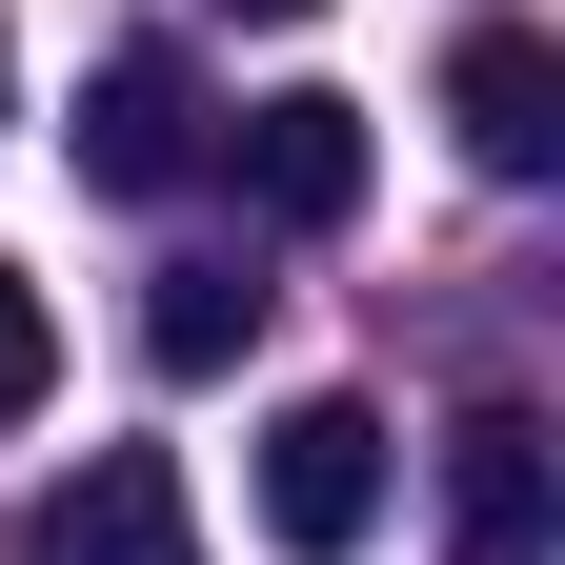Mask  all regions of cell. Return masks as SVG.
Listing matches in <instances>:
<instances>
[{"instance_id":"1","label":"cell","mask_w":565,"mask_h":565,"mask_svg":"<svg viewBox=\"0 0 565 565\" xmlns=\"http://www.w3.org/2000/svg\"><path fill=\"white\" fill-rule=\"evenodd\" d=\"M384 404L364 384H303V404H282L263 424V545L282 565H364V525H384Z\"/></svg>"},{"instance_id":"2","label":"cell","mask_w":565,"mask_h":565,"mask_svg":"<svg viewBox=\"0 0 565 565\" xmlns=\"http://www.w3.org/2000/svg\"><path fill=\"white\" fill-rule=\"evenodd\" d=\"M223 162H243V202H263L282 243H323V223H364V162H384V141H364L343 82H282V102L223 121Z\"/></svg>"},{"instance_id":"3","label":"cell","mask_w":565,"mask_h":565,"mask_svg":"<svg viewBox=\"0 0 565 565\" xmlns=\"http://www.w3.org/2000/svg\"><path fill=\"white\" fill-rule=\"evenodd\" d=\"M565 545V445L525 404H465L445 424V565H545Z\"/></svg>"},{"instance_id":"4","label":"cell","mask_w":565,"mask_h":565,"mask_svg":"<svg viewBox=\"0 0 565 565\" xmlns=\"http://www.w3.org/2000/svg\"><path fill=\"white\" fill-rule=\"evenodd\" d=\"M202 141H223V102H202V61H182V41H121L102 82H82V182H102V202H162Z\"/></svg>"},{"instance_id":"5","label":"cell","mask_w":565,"mask_h":565,"mask_svg":"<svg viewBox=\"0 0 565 565\" xmlns=\"http://www.w3.org/2000/svg\"><path fill=\"white\" fill-rule=\"evenodd\" d=\"M445 121H465L484 182H545V162H565V41H545V21H465V41H445Z\"/></svg>"},{"instance_id":"6","label":"cell","mask_w":565,"mask_h":565,"mask_svg":"<svg viewBox=\"0 0 565 565\" xmlns=\"http://www.w3.org/2000/svg\"><path fill=\"white\" fill-rule=\"evenodd\" d=\"M21 565H202V505H182L162 445H102V465L21 525Z\"/></svg>"},{"instance_id":"7","label":"cell","mask_w":565,"mask_h":565,"mask_svg":"<svg viewBox=\"0 0 565 565\" xmlns=\"http://www.w3.org/2000/svg\"><path fill=\"white\" fill-rule=\"evenodd\" d=\"M243 343H263V282L243 263H162V282H141V364H162V384H223Z\"/></svg>"},{"instance_id":"8","label":"cell","mask_w":565,"mask_h":565,"mask_svg":"<svg viewBox=\"0 0 565 565\" xmlns=\"http://www.w3.org/2000/svg\"><path fill=\"white\" fill-rule=\"evenodd\" d=\"M41 404H61V303L0 263V424H41Z\"/></svg>"},{"instance_id":"9","label":"cell","mask_w":565,"mask_h":565,"mask_svg":"<svg viewBox=\"0 0 565 565\" xmlns=\"http://www.w3.org/2000/svg\"><path fill=\"white\" fill-rule=\"evenodd\" d=\"M243 21H323V0H243Z\"/></svg>"}]
</instances>
